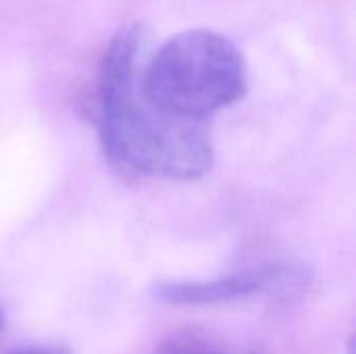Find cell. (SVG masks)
Listing matches in <instances>:
<instances>
[{
  "label": "cell",
  "mask_w": 356,
  "mask_h": 354,
  "mask_svg": "<svg viewBox=\"0 0 356 354\" xmlns=\"http://www.w3.org/2000/svg\"><path fill=\"white\" fill-rule=\"evenodd\" d=\"M300 290V269L294 263H275L250 273H232L213 280H171L152 286L154 300L175 307H204L244 300L254 294L292 298Z\"/></svg>",
  "instance_id": "cell-3"
},
{
  "label": "cell",
  "mask_w": 356,
  "mask_h": 354,
  "mask_svg": "<svg viewBox=\"0 0 356 354\" xmlns=\"http://www.w3.org/2000/svg\"><path fill=\"white\" fill-rule=\"evenodd\" d=\"M148 31L121 27L104 48L94 86V125L106 161L129 177L190 182L213 165L204 121H186L159 111L142 92Z\"/></svg>",
  "instance_id": "cell-1"
},
{
  "label": "cell",
  "mask_w": 356,
  "mask_h": 354,
  "mask_svg": "<svg viewBox=\"0 0 356 354\" xmlns=\"http://www.w3.org/2000/svg\"><path fill=\"white\" fill-rule=\"evenodd\" d=\"M8 354H69V351L63 346H25Z\"/></svg>",
  "instance_id": "cell-5"
},
{
  "label": "cell",
  "mask_w": 356,
  "mask_h": 354,
  "mask_svg": "<svg viewBox=\"0 0 356 354\" xmlns=\"http://www.w3.org/2000/svg\"><path fill=\"white\" fill-rule=\"evenodd\" d=\"M150 354H263L250 346L209 332L186 330L167 336Z\"/></svg>",
  "instance_id": "cell-4"
},
{
  "label": "cell",
  "mask_w": 356,
  "mask_h": 354,
  "mask_svg": "<svg viewBox=\"0 0 356 354\" xmlns=\"http://www.w3.org/2000/svg\"><path fill=\"white\" fill-rule=\"evenodd\" d=\"M2 321H4V313H2V309H0V328H2Z\"/></svg>",
  "instance_id": "cell-6"
},
{
  "label": "cell",
  "mask_w": 356,
  "mask_h": 354,
  "mask_svg": "<svg viewBox=\"0 0 356 354\" xmlns=\"http://www.w3.org/2000/svg\"><path fill=\"white\" fill-rule=\"evenodd\" d=\"M144 96L163 113L204 121L236 104L248 90V65L238 46L213 29H186L146 56Z\"/></svg>",
  "instance_id": "cell-2"
}]
</instances>
